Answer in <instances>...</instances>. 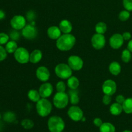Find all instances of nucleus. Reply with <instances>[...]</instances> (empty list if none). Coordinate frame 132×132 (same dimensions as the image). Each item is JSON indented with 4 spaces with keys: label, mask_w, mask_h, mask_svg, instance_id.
Instances as JSON below:
<instances>
[{
    "label": "nucleus",
    "mask_w": 132,
    "mask_h": 132,
    "mask_svg": "<svg viewBox=\"0 0 132 132\" xmlns=\"http://www.w3.org/2000/svg\"><path fill=\"white\" fill-rule=\"evenodd\" d=\"M76 41V37L73 35L70 34H64L57 39L56 46L61 51H68L73 47Z\"/></svg>",
    "instance_id": "1"
},
{
    "label": "nucleus",
    "mask_w": 132,
    "mask_h": 132,
    "mask_svg": "<svg viewBox=\"0 0 132 132\" xmlns=\"http://www.w3.org/2000/svg\"><path fill=\"white\" fill-rule=\"evenodd\" d=\"M52 105L50 101L46 98L40 99L36 104V110L39 116L42 117H47L51 113Z\"/></svg>",
    "instance_id": "2"
},
{
    "label": "nucleus",
    "mask_w": 132,
    "mask_h": 132,
    "mask_svg": "<svg viewBox=\"0 0 132 132\" xmlns=\"http://www.w3.org/2000/svg\"><path fill=\"white\" fill-rule=\"evenodd\" d=\"M64 127V121L59 116H52L48 121V128L50 132H62Z\"/></svg>",
    "instance_id": "3"
},
{
    "label": "nucleus",
    "mask_w": 132,
    "mask_h": 132,
    "mask_svg": "<svg viewBox=\"0 0 132 132\" xmlns=\"http://www.w3.org/2000/svg\"><path fill=\"white\" fill-rule=\"evenodd\" d=\"M69 96L65 92H57L53 99L54 105L58 109H63L68 105Z\"/></svg>",
    "instance_id": "4"
},
{
    "label": "nucleus",
    "mask_w": 132,
    "mask_h": 132,
    "mask_svg": "<svg viewBox=\"0 0 132 132\" xmlns=\"http://www.w3.org/2000/svg\"><path fill=\"white\" fill-rule=\"evenodd\" d=\"M55 73L58 77L62 79H67L72 75V70L68 64L60 63L55 68Z\"/></svg>",
    "instance_id": "5"
},
{
    "label": "nucleus",
    "mask_w": 132,
    "mask_h": 132,
    "mask_svg": "<svg viewBox=\"0 0 132 132\" xmlns=\"http://www.w3.org/2000/svg\"><path fill=\"white\" fill-rule=\"evenodd\" d=\"M14 54L15 59L20 64H26L30 61V54L24 48H18Z\"/></svg>",
    "instance_id": "6"
},
{
    "label": "nucleus",
    "mask_w": 132,
    "mask_h": 132,
    "mask_svg": "<svg viewBox=\"0 0 132 132\" xmlns=\"http://www.w3.org/2000/svg\"><path fill=\"white\" fill-rule=\"evenodd\" d=\"M68 116L72 121L78 122L81 121L83 116V112L82 110L77 106H72L70 107L68 110Z\"/></svg>",
    "instance_id": "7"
},
{
    "label": "nucleus",
    "mask_w": 132,
    "mask_h": 132,
    "mask_svg": "<svg viewBox=\"0 0 132 132\" xmlns=\"http://www.w3.org/2000/svg\"><path fill=\"white\" fill-rule=\"evenodd\" d=\"M21 34L24 38L32 40L36 38L37 36V30L33 24H26L22 29Z\"/></svg>",
    "instance_id": "8"
},
{
    "label": "nucleus",
    "mask_w": 132,
    "mask_h": 132,
    "mask_svg": "<svg viewBox=\"0 0 132 132\" xmlns=\"http://www.w3.org/2000/svg\"><path fill=\"white\" fill-rule=\"evenodd\" d=\"M68 64L72 70L78 71L83 67V61L77 55H71L68 59Z\"/></svg>",
    "instance_id": "9"
},
{
    "label": "nucleus",
    "mask_w": 132,
    "mask_h": 132,
    "mask_svg": "<svg viewBox=\"0 0 132 132\" xmlns=\"http://www.w3.org/2000/svg\"><path fill=\"white\" fill-rule=\"evenodd\" d=\"M92 46L96 50H101L104 47L106 44V39L103 34L96 33L92 36L91 39Z\"/></svg>",
    "instance_id": "10"
},
{
    "label": "nucleus",
    "mask_w": 132,
    "mask_h": 132,
    "mask_svg": "<svg viewBox=\"0 0 132 132\" xmlns=\"http://www.w3.org/2000/svg\"><path fill=\"white\" fill-rule=\"evenodd\" d=\"M103 92L104 94L109 95H113L117 90V85L116 82L112 79L106 80L102 86Z\"/></svg>",
    "instance_id": "11"
},
{
    "label": "nucleus",
    "mask_w": 132,
    "mask_h": 132,
    "mask_svg": "<svg viewBox=\"0 0 132 132\" xmlns=\"http://www.w3.org/2000/svg\"><path fill=\"white\" fill-rule=\"evenodd\" d=\"M10 25L13 29L18 30H22L26 25L25 18L23 15H15L10 20Z\"/></svg>",
    "instance_id": "12"
},
{
    "label": "nucleus",
    "mask_w": 132,
    "mask_h": 132,
    "mask_svg": "<svg viewBox=\"0 0 132 132\" xmlns=\"http://www.w3.org/2000/svg\"><path fill=\"white\" fill-rule=\"evenodd\" d=\"M124 39L122 34H115L112 35L110 38V45L113 49H119L123 45Z\"/></svg>",
    "instance_id": "13"
},
{
    "label": "nucleus",
    "mask_w": 132,
    "mask_h": 132,
    "mask_svg": "<svg viewBox=\"0 0 132 132\" xmlns=\"http://www.w3.org/2000/svg\"><path fill=\"white\" fill-rule=\"evenodd\" d=\"M53 86L50 82H45L39 88V93L41 98H48L52 95L53 92Z\"/></svg>",
    "instance_id": "14"
},
{
    "label": "nucleus",
    "mask_w": 132,
    "mask_h": 132,
    "mask_svg": "<svg viewBox=\"0 0 132 132\" xmlns=\"http://www.w3.org/2000/svg\"><path fill=\"white\" fill-rule=\"evenodd\" d=\"M36 76L39 81L45 82L50 79V73L46 67H40L36 70Z\"/></svg>",
    "instance_id": "15"
},
{
    "label": "nucleus",
    "mask_w": 132,
    "mask_h": 132,
    "mask_svg": "<svg viewBox=\"0 0 132 132\" xmlns=\"http://www.w3.org/2000/svg\"><path fill=\"white\" fill-rule=\"evenodd\" d=\"M48 36L50 39L54 40H57L61 36V31L59 27L56 26H52L49 27L47 30Z\"/></svg>",
    "instance_id": "16"
},
{
    "label": "nucleus",
    "mask_w": 132,
    "mask_h": 132,
    "mask_svg": "<svg viewBox=\"0 0 132 132\" xmlns=\"http://www.w3.org/2000/svg\"><path fill=\"white\" fill-rule=\"evenodd\" d=\"M59 27L61 32H63L64 34H70L72 30V23L67 19L61 21L59 23Z\"/></svg>",
    "instance_id": "17"
},
{
    "label": "nucleus",
    "mask_w": 132,
    "mask_h": 132,
    "mask_svg": "<svg viewBox=\"0 0 132 132\" xmlns=\"http://www.w3.org/2000/svg\"><path fill=\"white\" fill-rule=\"evenodd\" d=\"M43 57L42 52L40 50L36 49L34 50L30 54V62L33 64H36L39 63Z\"/></svg>",
    "instance_id": "18"
},
{
    "label": "nucleus",
    "mask_w": 132,
    "mask_h": 132,
    "mask_svg": "<svg viewBox=\"0 0 132 132\" xmlns=\"http://www.w3.org/2000/svg\"><path fill=\"white\" fill-rule=\"evenodd\" d=\"M109 71L113 76H118L121 72V66L118 62L113 61L109 66Z\"/></svg>",
    "instance_id": "19"
},
{
    "label": "nucleus",
    "mask_w": 132,
    "mask_h": 132,
    "mask_svg": "<svg viewBox=\"0 0 132 132\" xmlns=\"http://www.w3.org/2000/svg\"><path fill=\"white\" fill-rule=\"evenodd\" d=\"M122 111H123V109H122V104L118 103H113L110 108V112L111 114L113 116H119L122 113Z\"/></svg>",
    "instance_id": "20"
},
{
    "label": "nucleus",
    "mask_w": 132,
    "mask_h": 132,
    "mask_svg": "<svg viewBox=\"0 0 132 132\" xmlns=\"http://www.w3.org/2000/svg\"><path fill=\"white\" fill-rule=\"evenodd\" d=\"M77 90V89H76ZM76 90H71L68 92L69 94V101L70 103L73 105H76L79 103V97L78 92Z\"/></svg>",
    "instance_id": "21"
},
{
    "label": "nucleus",
    "mask_w": 132,
    "mask_h": 132,
    "mask_svg": "<svg viewBox=\"0 0 132 132\" xmlns=\"http://www.w3.org/2000/svg\"><path fill=\"white\" fill-rule=\"evenodd\" d=\"M67 85L71 90H76L79 86V81L75 76H71L68 79Z\"/></svg>",
    "instance_id": "22"
},
{
    "label": "nucleus",
    "mask_w": 132,
    "mask_h": 132,
    "mask_svg": "<svg viewBox=\"0 0 132 132\" xmlns=\"http://www.w3.org/2000/svg\"><path fill=\"white\" fill-rule=\"evenodd\" d=\"M100 132H116V127L110 122H103L99 127Z\"/></svg>",
    "instance_id": "23"
},
{
    "label": "nucleus",
    "mask_w": 132,
    "mask_h": 132,
    "mask_svg": "<svg viewBox=\"0 0 132 132\" xmlns=\"http://www.w3.org/2000/svg\"><path fill=\"white\" fill-rule=\"evenodd\" d=\"M123 111L127 114L132 113V98H128L125 99L122 104Z\"/></svg>",
    "instance_id": "24"
},
{
    "label": "nucleus",
    "mask_w": 132,
    "mask_h": 132,
    "mask_svg": "<svg viewBox=\"0 0 132 132\" xmlns=\"http://www.w3.org/2000/svg\"><path fill=\"white\" fill-rule=\"evenodd\" d=\"M28 97L32 102L37 103L41 99V95L39 91H37L36 90H30L28 93Z\"/></svg>",
    "instance_id": "25"
},
{
    "label": "nucleus",
    "mask_w": 132,
    "mask_h": 132,
    "mask_svg": "<svg viewBox=\"0 0 132 132\" xmlns=\"http://www.w3.org/2000/svg\"><path fill=\"white\" fill-rule=\"evenodd\" d=\"M5 49H6L7 53L9 54H12L15 52V50L18 49V44L15 42V41H9L5 45Z\"/></svg>",
    "instance_id": "26"
},
{
    "label": "nucleus",
    "mask_w": 132,
    "mask_h": 132,
    "mask_svg": "<svg viewBox=\"0 0 132 132\" xmlns=\"http://www.w3.org/2000/svg\"><path fill=\"white\" fill-rule=\"evenodd\" d=\"M95 29L96 33L104 34L107 31V25L104 22H99L95 25Z\"/></svg>",
    "instance_id": "27"
},
{
    "label": "nucleus",
    "mask_w": 132,
    "mask_h": 132,
    "mask_svg": "<svg viewBox=\"0 0 132 132\" xmlns=\"http://www.w3.org/2000/svg\"><path fill=\"white\" fill-rule=\"evenodd\" d=\"M121 59L125 63H129L131 59V52L128 49H125L121 54Z\"/></svg>",
    "instance_id": "28"
},
{
    "label": "nucleus",
    "mask_w": 132,
    "mask_h": 132,
    "mask_svg": "<svg viewBox=\"0 0 132 132\" xmlns=\"http://www.w3.org/2000/svg\"><path fill=\"white\" fill-rule=\"evenodd\" d=\"M4 121L8 122H12L15 120V113L12 112H7L3 116Z\"/></svg>",
    "instance_id": "29"
},
{
    "label": "nucleus",
    "mask_w": 132,
    "mask_h": 132,
    "mask_svg": "<svg viewBox=\"0 0 132 132\" xmlns=\"http://www.w3.org/2000/svg\"><path fill=\"white\" fill-rule=\"evenodd\" d=\"M21 126L26 130L32 129L34 126V123L33 121L28 119H24L21 121Z\"/></svg>",
    "instance_id": "30"
},
{
    "label": "nucleus",
    "mask_w": 132,
    "mask_h": 132,
    "mask_svg": "<svg viewBox=\"0 0 132 132\" xmlns=\"http://www.w3.org/2000/svg\"><path fill=\"white\" fill-rule=\"evenodd\" d=\"M130 17V12L128 10H122L119 14V19L121 21H126L128 19H129Z\"/></svg>",
    "instance_id": "31"
},
{
    "label": "nucleus",
    "mask_w": 132,
    "mask_h": 132,
    "mask_svg": "<svg viewBox=\"0 0 132 132\" xmlns=\"http://www.w3.org/2000/svg\"><path fill=\"white\" fill-rule=\"evenodd\" d=\"M9 36L5 33H0V45L6 44L9 41Z\"/></svg>",
    "instance_id": "32"
},
{
    "label": "nucleus",
    "mask_w": 132,
    "mask_h": 132,
    "mask_svg": "<svg viewBox=\"0 0 132 132\" xmlns=\"http://www.w3.org/2000/svg\"><path fill=\"white\" fill-rule=\"evenodd\" d=\"M56 90L57 92H64L66 90V85L63 81H59L56 85Z\"/></svg>",
    "instance_id": "33"
},
{
    "label": "nucleus",
    "mask_w": 132,
    "mask_h": 132,
    "mask_svg": "<svg viewBox=\"0 0 132 132\" xmlns=\"http://www.w3.org/2000/svg\"><path fill=\"white\" fill-rule=\"evenodd\" d=\"M9 37L13 40V41H17L19 39L20 37V34L18 32V30L14 29L12 31H11L10 33V36Z\"/></svg>",
    "instance_id": "34"
},
{
    "label": "nucleus",
    "mask_w": 132,
    "mask_h": 132,
    "mask_svg": "<svg viewBox=\"0 0 132 132\" xmlns=\"http://www.w3.org/2000/svg\"><path fill=\"white\" fill-rule=\"evenodd\" d=\"M122 3L126 10L129 12L132 11V0H123Z\"/></svg>",
    "instance_id": "35"
},
{
    "label": "nucleus",
    "mask_w": 132,
    "mask_h": 132,
    "mask_svg": "<svg viewBox=\"0 0 132 132\" xmlns=\"http://www.w3.org/2000/svg\"><path fill=\"white\" fill-rule=\"evenodd\" d=\"M7 56V52L5 48L0 45V61L5 60Z\"/></svg>",
    "instance_id": "36"
},
{
    "label": "nucleus",
    "mask_w": 132,
    "mask_h": 132,
    "mask_svg": "<svg viewBox=\"0 0 132 132\" xmlns=\"http://www.w3.org/2000/svg\"><path fill=\"white\" fill-rule=\"evenodd\" d=\"M112 96L109 95H104V97H103V103H104L105 105H108L111 103L112 102Z\"/></svg>",
    "instance_id": "37"
},
{
    "label": "nucleus",
    "mask_w": 132,
    "mask_h": 132,
    "mask_svg": "<svg viewBox=\"0 0 132 132\" xmlns=\"http://www.w3.org/2000/svg\"><path fill=\"white\" fill-rule=\"evenodd\" d=\"M125 99H125V97L122 95H117V96L116 97V103H119V104H123V103L125 102Z\"/></svg>",
    "instance_id": "38"
},
{
    "label": "nucleus",
    "mask_w": 132,
    "mask_h": 132,
    "mask_svg": "<svg viewBox=\"0 0 132 132\" xmlns=\"http://www.w3.org/2000/svg\"><path fill=\"white\" fill-rule=\"evenodd\" d=\"M122 36L125 41H130L131 38V33H130V32H124V33L122 34Z\"/></svg>",
    "instance_id": "39"
},
{
    "label": "nucleus",
    "mask_w": 132,
    "mask_h": 132,
    "mask_svg": "<svg viewBox=\"0 0 132 132\" xmlns=\"http://www.w3.org/2000/svg\"><path fill=\"white\" fill-rule=\"evenodd\" d=\"M103 121L101 120V119L100 118H98V117H97V118L94 119V124L95 125V126H97V127H100L102 125V124H103Z\"/></svg>",
    "instance_id": "40"
},
{
    "label": "nucleus",
    "mask_w": 132,
    "mask_h": 132,
    "mask_svg": "<svg viewBox=\"0 0 132 132\" xmlns=\"http://www.w3.org/2000/svg\"><path fill=\"white\" fill-rule=\"evenodd\" d=\"M35 13L33 11H29L27 14V18L28 21H32L35 18Z\"/></svg>",
    "instance_id": "41"
},
{
    "label": "nucleus",
    "mask_w": 132,
    "mask_h": 132,
    "mask_svg": "<svg viewBox=\"0 0 132 132\" xmlns=\"http://www.w3.org/2000/svg\"><path fill=\"white\" fill-rule=\"evenodd\" d=\"M127 48H128V50L132 53V39L129 41L128 43Z\"/></svg>",
    "instance_id": "42"
},
{
    "label": "nucleus",
    "mask_w": 132,
    "mask_h": 132,
    "mask_svg": "<svg viewBox=\"0 0 132 132\" xmlns=\"http://www.w3.org/2000/svg\"><path fill=\"white\" fill-rule=\"evenodd\" d=\"M5 18V14L2 10H0V20H3Z\"/></svg>",
    "instance_id": "43"
},
{
    "label": "nucleus",
    "mask_w": 132,
    "mask_h": 132,
    "mask_svg": "<svg viewBox=\"0 0 132 132\" xmlns=\"http://www.w3.org/2000/svg\"><path fill=\"white\" fill-rule=\"evenodd\" d=\"M81 121H82V122H85V121H86V118H85V117H82V119H81Z\"/></svg>",
    "instance_id": "44"
},
{
    "label": "nucleus",
    "mask_w": 132,
    "mask_h": 132,
    "mask_svg": "<svg viewBox=\"0 0 132 132\" xmlns=\"http://www.w3.org/2000/svg\"><path fill=\"white\" fill-rule=\"evenodd\" d=\"M122 132H132V131H130V130H125V131H122Z\"/></svg>",
    "instance_id": "45"
},
{
    "label": "nucleus",
    "mask_w": 132,
    "mask_h": 132,
    "mask_svg": "<svg viewBox=\"0 0 132 132\" xmlns=\"http://www.w3.org/2000/svg\"><path fill=\"white\" fill-rule=\"evenodd\" d=\"M0 119H1V114H0Z\"/></svg>",
    "instance_id": "46"
},
{
    "label": "nucleus",
    "mask_w": 132,
    "mask_h": 132,
    "mask_svg": "<svg viewBox=\"0 0 132 132\" xmlns=\"http://www.w3.org/2000/svg\"><path fill=\"white\" fill-rule=\"evenodd\" d=\"M62 132H63V131H62Z\"/></svg>",
    "instance_id": "47"
}]
</instances>
